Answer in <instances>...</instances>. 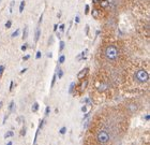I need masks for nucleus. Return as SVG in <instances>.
Listing matches in <instances>:
<instances>
[{
	"mask_svg": "<svg viewBox=\"0 0 150 145\" xmlns=\"http://www.w3.org/2000/svg\"><path fill=\"white\" fill-rule=\"evenodd\" d=\"M105 57L107 60H116L119 57V50L115 45H109L105 48Z\"/></svg>",
	"mask_w": 150,
	"mask_h": 145,
	"instance_id": "obj_1",
	"label": "nucleus"
},
{
	"mask_svg": "<svg viewBox=\"0 0 150 145\" xmlns=\"http://www.w3.org/2000/svg\"><path fill=\"white\" fill-rule=\"evenodd\" d=\"M135 80H136V82L139 83V84L147 83L148 81H149V74H148V72H147L146 70H143V69L138 70L136 73H135Z\"/></svg>",
	"mask_w": 150,
	"mask_h": 145,
	"instance_id": "obj_2",
	"label": "nucleus"
},
{
	"mask_svg": "<svg viewBox=\"0 0 150 145\" xmlns=\"http://www.w3.org/2000/svg\"><path fill=\"white\" fill-rule=\"evenodd\" d=\"M109 134H108V132H106L105 130H101V131H99V133L97 134V140H98V142L99 143H101V144H104V143H107L108 141H109Z\"/></svg>",
	"mask_w": 150,
	"mask_h": 145,
	"instance_id": "obj_3",
	"label": "nucleus"
},
{
	"mask_svg": "<svg viewBox=\"0 0 150 145\" xmlns=\"http://www.w3.org/2000/svg\"><path fill=\"white\" fill-rule=\"evenodd\" d=\"M88 71H89L88 68H85V69H83L82 71H80V72H78V74H77L78 78H83V77H85V75L88 73Z\"/></svg>",
	"mask_w": 150,
	"mask_h": 145,
	"instance_id": "obj_4",
	"label": "nucleus"
},
{
	"mask_svg": "<svg viewBox=\"0 0 150 145\" xmlns=\"http://www.w3.org/2000/svg\"><path fill=\"white\" fill-rule=\"evenodd\" d=\"M40 36H41V29L38 28L37 31H35V37H34V41H35V42L39 41V39H40Z\"/></svg>",
	"mask_w": 150,
	"mask_h": 145,
	"instance_id": "obj_5",
	"label": "nucleus"
},
{
	"mask_svg": "<svg viewBox=\"0 0 150 145\" xmlns=\"http://www.w3.org/2000/svg\"><path fill=\"white\" fill-rule=\"evenodd\" d=\"M28 32H29V28H28V26H26L25 29H24V32H23V39L24 40H26L28 38Z\"/></svg>",
	"mask_w": 150,
	"mask_h": 145,
	"instance_id": "obj_6",
	"label": "nucleus"
},
{
	"mask_svg": "<svg viewBox=\"0 0 150 145\" xmlns=\"http://www.w3.org/2000/svg\"><path fill=\"white\" fill-rule=\"evenodd\" d=\"M12 136H14V131H13V130H10V131L5 132V134H4V139L12 138Z\"/></svg>",
	"mask_w": 150,
	"mask_h": 145,
	"instance_id": "obj_7",
	"label": "nucleus"
},
{
	"mask_svg": "<svg viewBox=\"0 0 150 145\" xmlns=\"http://www.w3.org/2000/svg\"><path fill=\"white\" fill-rule=\"evenodd\" d=\"M107 87H108V86H107L106 84H101V85L98 87V90H99L100 93H101V91H104L105 89H107Z\"/></svg>",
	"mask_w": 150,
	"mask_h": 145,
	"instance_id": "obj_8",
	"label": "nucleus"
},
{
	"mask_svg": "<svg viewBox=\"0 0 150 145\" xmlns=\"http://www.w3.org/2000/svg\"><path fill=\"white\" fill-rule=\"evenodd\" d=\"M74 89H75V83L72 82V83L70 84V87H69V94H73Z\"/></svg>",
	"mask_w": 150,
	"mask_h": 145,
	"instance_id": "obj_9",
	"label": "nucleus"
},
{
	"mask_svg": "<svg viewBox=\"0 0 150 145\" xmlns=\"http://www.w3.org/2000/svg\"><path fill=\"white\" fill-rule=\"evenodd\" d=\"M56 75H57V77H59V78H61L62 76H63V70H62V69H58L57 70V73H56Z\"/></svg>",
	"mask_w": 150,
	"mask_h": 145,
	"instance_id": "obj_10",
	"label": "nucleus"
},
{
	"mask_svg": "<svg viewBox=\"0 0 150 145\" xmlns=\"http://www.w3.org/2000/svg\"><path fill=\"white\" fill-rule=\"evenodd\" d=\"M82 86H81V91H84V89L87 87V85H88V81H84V82H82V84H81Z\"/></svg>",
	"mask_w": 150,
	"mask_h": 145,
	"instance_id": "obj_11",
	"label": "nucleus"
},
{
	"mask_svg": "<svg viewBox=\"0 0 150 145\" xmlns=\"http://www.w3.org/2000/svg\"><path fill=\"white\" fill-rule=\"evenodd\" d=\"M65 46H66L65 41H60V42H59V52L63 51V50H65Z\"/></svg>",
	"mask_w": 150,
	"mask_h": 145,
	"instance_id": "obj_12",
	"label": "nucleus"
},
{
	"mask_svg": "<svg viewBox=\"0 0 150 145\" xmlns=\"http://www.w3.org/2000/svg\"><path fill=\"white\" fill-rule=\"evenodd\" d=\"M100 4H101V6H102V8H105V6H107V5L109 4V2L107 1V0H101Z\"/></svg>",
	"mask_w": 150,
	"mask_h": 145,
	"instance_id": "obj_13",
	"label": "nucleus"
},
{
	"mask_svg": "<svg viewBox=\"0 0 150 145\" xmlns=\"http://www.w3.org/2000/svg\"><path fill=\"white\" fill-rule=\"evenodd\" d=\"M67 130H68V128H67V127H62V128H60L59 133L62 134V135H65V134L67 133Z\"/></svg>",
	"mask_w": 150,
	"mask_h": 145,
	"instance_id": "obj_14",
	"label": "nucleus"
},
{
	"mask_svg": "<svg viewBox=\"0 0 150 145\" xmlns=\"http://www.w3.org/2000/svg\"><path fill=\"white\" fill-rule=\"evenodd\" d=\"M24 9H25V1L23 0V1L20 2V4H19V13H23Z\"/></svg>",
	"mask_w": 150,
	"mask_h": 145,
	"instance_id": "obj_15",
	"label": "nucleus"
},
{
	"mask_svg": "<svg viewBox=\"0 0 150 145\" xmlns=\"http://www.w3.org/2000/svg\"><path fill=\"white\" fill-rule=\"evenodd\" d=\"M65 61H66V56L65 55H61L60 57H59V59H58V63L61 64V63H63Z\"/></svg>",
	"mask_w": 150,
	"mask_h": 145,
	"instance_id": "obj_16",
	"label": "nucleus"
},
{
	"mask_svg": "<svg viewBox=\"0 0 150 145\" xmlns=\"http://www.w3.org/2000/svg\"><path fill=\"white\" fill-rule=\"evenodd\" d=\"M14 109H15V103H14V101H12V102L10 103V106H9V111H10V113H12V112L14 111Z\"/></svg>",
	"mask_w": 150,
	"mask_h": 145,
	"instance_id": "obj_17",
	"label": "nucleus"
},
{
	"mask_svg": "<svg viewBox=\"0 0 150 145\" xmlns=\"http://www.w3.org/2000/svg\"><path fill=\"white\" fill-rule=\"evenodd\" d=\"M32 111H33V112H38V111H39V103H38V102H34V103H33Z\"/></svg>",
	"mask_w": 150,
	"mask_h": 145,
	"instance_id": "obj_18",
	"label": "nucleus"
},
{
	"mask_svg": "<svg viewBox=\"0 0 150 145\" xmlns=\"http://www.w3.org/2000/svg\"><path fill=\"white\" fill-rule=\"evenodd\" d=\"M26 133H27V128H26V127H24V128L22 129V130H20V136H25Z\"/></svg>",
	"mask_w": 150,
	"mask_h": 145,
	"instance_id": "obj_19",
	"label": "nucleus"
},
{
	"mask_svg": "<svg viewBox=\"0 0 150 145\" xmlns=\"http://www.w3.org/2000/svg\"><path fill=\"white\" fill-rule=\"evenodd\" d=\"M56 78H57V75H56V74H55V75L53 76V80H52V83H51V88H53V87H54L55 83H56Z\"/></svg>",
	"mask_w": 150,
	"mask_h": 145,
	"instance_id": "obj_20",
	"label": "nucleus"
},
{
	"mask_svg": "<svg viewBox=\"0 0 150 145\" xmlns=\"http://www.w3.org/2000/svg\"><path fill=\"white\" fill-rule=\"evenodd\" d=\"M49 113H51V108H49L48 106H47L46 109H45V117L48 116V115H49Z\"/></svg>",
	"mask_w": 150,
	"mask_h": 145,
	"instance_id": "obj_21",
	"label": "nucleus"
},
{
	"mask_svg": "<svg viewBox=\"0 0 150 145\" xmlns=\"http://www.w3.org/2000/svg\"><path fill=\"white\" fill-rule=\"evenodd\" d=\"M18 35H19V29H16V30H15L13 34L11 35V37H12V38H15V37H17Z\"/></svg>",
	"mask_w": 150,
	"mask_h": 145,
	"instance_id": "obj_22",
	"label": "nucleus"
},
{
	"mask_svg": "<svg viewBox=\"0 0 150 145\" xmlns=\"http://www.w3.org/2000/svg\"><path fill=\"white\" fill-rule=\"evenodd\" d=\"M4 70H5V67L3 66V64H1V66H0V76H2V75H3Z\"/></svg>",
	"mask_w": 150,
	"mask_h": 145,
	"instance_id": "obj_23",
	"label": "nucleus"
},
{
	"mask_svg": "<svg viewBox=\"0 0 150 145\" xmlns=\"http://www.w3.org/2000/svg\"><path fill=\"white\" fill-rule=\"evenodd\" d=\"M11 26H12V21H8L6 23H5V28H8V29H9V28H11Z\"/></svg>",
	"mask_w": 150,
	"mask_h": 145,
	"instance_id": "obj_24",
	"label": "nucleus"
},
{
	"mask_svg": "<svg viewBox=\"0 0 150 145\" xmlns=\"http://www.w3.org/2000/svg\"><path fill=\"white\" fill-rule=\"evenodd\" d=\"M45 122H46L45 118H43V119H42V122L40 123V125H39V128H38V129H40V130H41V129L43 128V126H44V124H45Z\"/></svg>",
	"mask_w": 150,
	"mask_h": 145,
	"instance_id": "obj_25",
	"label": "nucleus"
},
{
	"mask_svg": "<svg viewBox=\"0 0 150 145\" xmlns=\"http://www.w3.org/2000/svg\"><path fill=\"white\" fill-rule=\"evenodd\" d=\"M41 57H42V53H41L40 51H38L37 54H35V58H37V59H40Z\"/></svg>",
	"mask_w": 150,
	"mask_h": 145,
	"instance_id": "obj_26",
	"label": "nucleus"
},
{
	"mask_svg": "<svg viewBox=\"0 0 150 145\" xmlns=\"http://www.w3.org/2000/svg\"><path fill=\"white\" fill-rule=\"evenodd\" d=\"M15 86V84H14V82L13 81H11V83H10V88H9V91H12L13 90V87Z\"/></svg>",
	"mask_w": 150,
	"mask_h": 145,
	"instance_id": "obj_27",
	"label": "nucleus"
},
{
	"mask_svg": "<svg viewBox=\"0 0 150 145\" xmlns=\"http://www.w3.org/2000/svg\"><path fill=\"white\" fill-rule=\"evenodd\" d=\"M27 47H28V44H23V45H22V47H20V50L25 52V51L27 50Z\"/></svg>",
	"mask_w": 150,
	"mask_h": 145,
	"instance_id": "obj_28",
	"label": "nucleus"
},
{
	"mask_svg": "<svg viewBox=\"0 0 150 145\" xmlns=\"http://www.w3.org/2000/svg\"><path fill=\"white\" fill-rule=\"evenodd\" d=\"M74 22H75L76 24H78V23H80V22H81L80 16H78V15H76V16H75V18H74Z\"/></svg>",
	"mask_w": 150,
	"mask_h": 145,
	"instance_id": "obj_29",
	"label": "nucleus"
},
{
	"mask_svg": "<svg viewBox=\"0 0 150 145\" xmlns=\"http://www.w3.org/2000/svg\"><path fill=\"white\" fill-rule=\"evenodd\" d=\"M91 14H92L93 16H98V10H97V9H93L92 12H91Z\"/></svg>",
	"mask_w": 150,
	"mask_h": 145,
	"instance_id": "obj_30",
	"label": "nucleus"
},
{
	"mask_svg": "<svg viewBox=\"0 0 150 145\" xmlns=\"http://www.w3.org/2000/svg\"><path fill=\"white\" fill-rule=\"evenodd\" d=\"M89 13V5L88 4H87L86 6H85V14L87 15V14H88Z\"/></svg>",
	"mask_w": 150,
	"mask_h": 145,
	"instance_id": "obj_31",
	"label": "nucleus"
},
{
	"mask_svg": "<svg viewBox=\"0 0 150 145\" xmlns=\"http://www.w3.org/2000/svg\"><path fill=\"white\" fill-rule=\"evenodd\" d=\"M59 26V25H58ZM65 28H66V26H65V24H61V25L59 26V29L61 30V31H65Z\"/></svg>",
	"mask_w": 150,
	"mask_h": 145,
	"instance_id": "obj_32",
	"label": "nucleus"
},
{
	"mask_svg": "<svg viewBox=\"0 0 150 145\" xmlns=\"http://www.w3.org/2000/svg\"><path fill=\"white\" fill-rule=\"evenodd\" d=\"M85 31H86V35L88 36V35H89V26H88V25H86V27H85Z\"/></svg>",
	"mask_w": 150,
	"mask_h": 145,
	"instance_id": "obj_33",
	"label": "nucleus"
},
{
	"mask_svg": "<svg viewBox=\"0 0 150 145\" xmlns=\"http://www.w3.org/2000/svg\"><path fill=\"white\" fill-rule=\"evenodd\" d=\"M23 120H24V117H23V116H19V117L17 118V123L20 124V123H23Z\"/></svg>",
	"mask_w": 150,
	"mask_h": 145,
	"instance_id": "obj_34",
	"label": "nucleus"
},
{
	"mask_svg": "<svg viewBox=\"0 0 150 145\" xmlns=\"http://www.w3.org/2000/svg\"><path fill=\"white\" fill-rule=\"evenodd\" d=\"M57 29H58V24H55V25H54V28H53L54 32H56V31H57Z\"/></svg>",
	"mask_w": 150,
	"mask_h": 145,
	"instance_id": "obj_35",
	"label": "nucleus"
},
{
	"mask_svg": "<svg viewBox=\"0 0 150 145\" xmlns=\"http://www.w3.org/2000/svg\"><path fill=\"white\" fill-rule=\"evenodd\" d=\"M42 21H43V14L40 16V18H39V22H38V24H39V25H40V24L42 23Z\"/></svg>",
	"mask_w": 150,
	"mask_h": 145,
	"instance_id": "obj_36",
	"label": "nucleus"
},
{
	"mask_svg": "<svg viewBox=\"0 0 150 145\" xmlns=\"http://www.w3.org/2000/svg\"><path fill=\"white\" fill-rule=\"evenodd\" d=\"M84 102H85L86 104H88V103L90 104V99H89V98H85V100H84Z\"/></svg>",
	"mask_w": 150,
	"mask_h": 145,
	"instance_id": "obj_37",
	"label": "nucleus"
},
{
	"mask_svg": "<svg viewBox=\"0 0 150 145\" xmlns=\"http://www.w3.org/2000/svg\"><path fill=\"white\" fill-rule=\"evenodd\" d=\"M29 58H30V55H26V56H24V57H23L24 60H28Z\"/></svg>",
	"mask_w": 150,
	"mask_h": 145,
	"instance_id": "obj_38",
	"label": "nucleus"
},
{
	"mask_svg": "<svg viewBox=\"0 0 150 145\" xmlns=\"http://www.w3.org/2000/svg\"><path fill=\"white\" fill-rule=\"evenodd\" d=\"M53 41H54V38L51 37V38H49V41H48V45H51V44L53 43Z\"/></svg>",
	"mask_w": 150,
	"mask_h": 145,
	"instance_id": "obj_39",
	"label": "nucleus"
},
{
	"mask_svg": "<svg viewBox=\"0 0 150 145\" xmlns=\"http://www.w3.org/2000/svg\"><path fill=\"white\" fill-rule=\"evenodd\" d=\"M82 112H83V113H86V112H87V108H86V106H84V107L82 108Z\"/></svg>",
	"mask_w": 150,
	"mask_h": 145,
	"instance_id": "obj_40",
	"label": "nucleus"
},
{
	"mask_svg": "<svg viewBox=\"0 0 150 145\" xmlns=\"http://www.w3.org/2000/svg\"><path fill=\"white\" fill-rule=\"evenodd\" d=\"M145 119L147 120V122H149V120H150V115H149V114H147V115L145 116Z\"/></svg>",
	"mask_w": 150,
	"mask_h": 145,
	"instance_id": "obj_41",
	"label": "nucleus"
},
{
	"mask_svg": "<svg viewBox=\"0 0 150 145\" xmlns=\"http://www.w3.org/2000/svg\"><path fill=\"white\" fill-rule=\"evenodd\" d=\"M27 70H28L27 68H25V69H23V70L20 71V74H24V73H25V72H27Z\"/></svg>",
	"mask_w": 150,
	"mask_h": 145,
	"instance_id": "obj_42",
	"label": "nucleus"
},
{
	"mask_svg": "<svg viewBox=\"0 0 150 145\" xmlns=\"http://www.w3.org/2000/svg\"><path fill=\"white\" fill-rule=\"evenodd\" d=\"M89 115H90V112H88V113H87V114L84 116V119H86V118H88L89 117Z\"/></svg>",
	"mask_w": 150,
	"mask_h": 145,
	"instance_id": "obj_43",
	"label": "nucleus"
},
{
	"mask_svg": "<svg viewBox=\"0 0 150 145\" xmlns=\"http://www.w3.org/2000/svg\"><path fill=\"white\" fill-rule=\"evenodd\" d=\"M6 118H8V115H4V118H3V122H2V124H5V122H6Z\"/></svg>",
	"mask_w": 150,
	"mask_h": 145,
	"instance_id": "obj_44",
	"label": "nucleus"
},
{
	"mask_svg": "<svg viewBox=\"0 0 150 145\" xmlns=\"http://www.w3.org/2000/svg\"><path fill=\"white\" fill-rule=\"evenodd\" d=\"M14 3H15L14 1H12V2H11V8H10V12H12V8H13V5H14Z\"/></svg>",
	"mask_w": 150,
	"mask_h": 145,
	"instance_id": "obj_45",
	"label": "nucleus"
},
{
	"mask_svg": "<svg viewBox=\"0 0 150 145\" xmlns=\"http://www.w3.org/2000/svg\"><path fill=\"white\" fill-rule=\"evenodd\" d=\"M47 57H48V58H52V57H53V54H52V53H47Z\"/></svg>",
	"mask_w": 150,
	"mask_h": 145,
	"instance_id": "obj_46",
	"label": "nucleus"
},
{
	"mask_svg": "<svg viewBox=\"0 0 150 145\" xmlns=\"http://www.w3.org/2000/svg\"><path fill=\"white\" fill-rule=\"evenodd\" d=\"M57 38H58V39H61V34H59V32H58V34H57Z\"/></svg>",
	"mask_w": 150,
	"mask_h": 145,
	"instance_id": "obj_47",
	"label": "nucleus"
},
{
	"mask_svg": "<svg viewBox=\"0 0 150 145\" xmlns=\"http://www.w3.org/2000/svg\"><path fill=\"white\" fill-rule=\"evenodd\" d=\"M57 17H58V18H60V17H61V13H58V15H57Z\"/></svg>",
	"mask_w": 150,
	"mask_h": 145,
	"instance_id": "obj_48",
	"label": "nucleus"
},
{
	"mask_svg": "<svg viewBox=\"0 0 150 145\" xmlns=\"http://www.w3.org/2000/svg\"><path fill=\"white\" fill-rule=\"evenodd\" d=\"M98 0H92V3H97Z\"/></svg>",
	"mask_w": 150,
	"mask_h": 145,
	"instance_id": "obj_49",
	"label": "nucleus"
},
{
	"mask_svg": "<svg viewBox=\"0 0 150 145\" xmlns=\"http://www.w3.org/2000/svg\"><path fill=\"white\" fill-rule=\"evenodd\" d=\"M2 104H3V103H2L1 101H0V109H1V107H2Z\"/></svg>",
	"mask_w": 150,
	"mask_h": 145,
	"instance_id": "obj_50",
	"label": "nucleus"
}]
</instances>
